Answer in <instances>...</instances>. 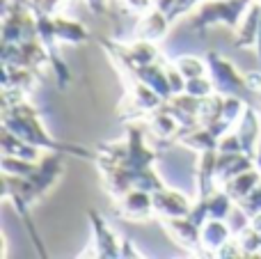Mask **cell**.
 <instances>
[{
    "label": "cell",
    "instance_id": "6da1fadb",
    "mask_svg": "<svg viewBox=\"0 0 261 259\" xmlns=\"http://www.w3.org/2000/svg\"><path fill=\"white\" fill-rule=\"evenodd\" d=\"M7 94L12 96L3 94V126L5 128H9L12 133H16L18 138H23L25 142L39 147V149L60 151V154H76V156H83V159H94V154L87 151L85 147L62 145V142L53 140L46 133L44 124H41L39 110L32 103H28L25 94H18V92H7Z\"/></svg>",
    "mask_w": 261,
    "mask_h": 259
},
{
    "label": "cell",
    "instance_id": "7a4b0ae2",
    "mask_svg": "<svg viewBox=\"0 0 261 259\" xmlns=\"http://www.w3.org/2000/svg\"><path fill=\"white\" fill-rule=\"evenodd\" d=\"M252 3L254 0H202L190 14L188 25L202 35L208 25H216V23H222L229 30H239L243 14L248 12Z\"/></svg>",
    "mask_w": 261,
    "mask_h": 259
},
{
    "label": "cell",
    "instance_id": "3957f363",
    "mask_svg": "<svg viewBox=\"0 0 261 259\" xmlns=\"http://www.w3.org/2000/svg\"><path fill=\"white\" fill-rule=\"evenodd\" d=\"M206 64H208V78L213 81L216 92L225 96H241L248 103H254L259 99V92L250 85L248 76H241L239 69L229 62L227 58H222L216 50L206 53Z\"/></svg>",
    "mask_w": 261,
    "mask_h": 259
},
{
    "label": "cell",
    "instance_id": "277c9868",
    "mask_svg": "<svg viewBox=\"0 0 261 259\" xmlns=\"http://www.w3.org/2000/svg\"><path fill=\"white\" fill-rule=\"evenodd\" d=\"M115 211L119 218L135 220V223L151 218L156 216L153 214V193L142 191V188H130L128 193L115 200Z\"/></svg>",
    "mask_w": 261,
    "mask_h": 259
},
{
    "label": "cell",
    "instance_id": "5b68a950",
    "mask_svg": "<svg viewBox=\"0 0 261 259\" xmlns=\"http://www.w3.org/2000/svg\"><path fill=\"white\" fill-rule=\"evenodd\" d=\"M161 225L167 229L172 241L184 250H193L195 255L202 252V225H197L190 216L184 218H161Z\"/></svg>",
    "mask_w": 261,
    "mask_h": 259
},
{
    "label": "cell",
    "instance_id": "8992f818",
    "mask_svg": "<svg viewBox=\"0 0 261 259\" xmlns=\"http://www.w3.org/2000/svg\"><path fill=\"white\" fill-rule=\"evenodd\" d=\"M90 223L92 232H94V243L85 257H122V237L113 232L108 227V223L103 220V216L99 211H90Z\"/></svg>",
    "mask_w": 261,
    "mask_h": 259
},
{
    "label": "cell",
    "instance_id": "52a82bcc",
    "mask_svg": "<svg viewBox=\"0 0 261 259\" xmlns=\"http://www.w3.org/2000/svg\"><path fill=\"white\" fill-rule=\"evenodd\" d=\"M195 206V200H190L188 195L179 191H172V188L163 186L153 193V214L156 218H184L190 216Z\"/></svg>",
    "mask_w": 261,
    "mask_h": 259
},
{
    "label": "cell",
    "instance_id": "ba28073f",
    "mask_svg": "<svg viewBox=\"0 0 261 259\" xmlns=\"http://www.w3.org/2000/svg\"><path fill=\"white\" fill-rule=\"evenodd\" d=\"M234 128H236V133H239L243 151L250 159H257V151L261 145V117H259L257 108H254V103L245 106L243 117L239 119V124H236Z\"/></svg>",
    "mask_w": 261,
    "mask_h": 259
},
{
    "label": "cell",
    "instance_id": "9c48e42d",
    "mask_svg": "<svg viewBox=\"0 0 261 259\" xmlns=\"http://www.w3.org/2000/svg\"><path fill=\"white\" fill-rule=\"evenodd\" d=\"M231 237H234V234H231L227 220L208 218L206 223L202 225V252H199V255L218 257V252L222 250V246H225Z\"/></svg>",
    "mask_w": 261,
    "mask_h": 259
},
{
    "label": "cell",
    "instance_id": "30bf717a",
    "mask_svg": "<svg viewBox=\"0 0 261 259\" xmlns=\"http://www.w3.org/2000/svg\"><path fill=\"white\" fill-rule=\"evenodd\" d=\"M172 21L165 12L151 7L149 12L140 14V21L135 25V39H149V41H161L167 35Z\"/></svg>",
    "mask_w": 261,
    "mask_h": 259
},
{
    "label": "cell",
    "instance_id": "8fae6325",
    "mask_svg": "<svg viewBox=\"0 0 261 259\" xmlns=\"http://www.w3.org/2000/svg\"><path fill=\"white\" fill-rule=\"evenodd\" d=\"M259 25H261V0H254L250 5V9L245 12L243 21L239 25V35L234 39L236 48H245V46H257V37H259Z\"/></svg>",
    "mask_w": 261,
    "mask_h": 259
},
{
    "label": "cell",
    "instance_id": "7c38bea8",
    "mask_svg": "<svg viewBox=\"0 0 261 259\" xmlns=\"http://www.w3.org/2000/svg\"><path fill=\"white\" fill-rule=\"evenodd\" d=\"M55 23V37L60 44H85L90 41V30L83 23L64 16V14H53Z\"/></svg>",
    "mask_w": 261,
    "mask_h": 259
},
{
    "label": "cell",
    "instance_id": "4fadbf2b",
    "mask_svg": "<svg viewBox=\"0 0 261 259\" xmlns=\"http://www.w3.org/2000/svg\"><path fill=\"white\" fill-rule=\"evenodd\" d=\"M0 145H3L5 156H16V159H25V161H39L41 151H44V149H39V147L25 142L23 138H18L16 133H12L5 126H3V140H0Z\"/></svg>",
    "mask_w": 261,
    "mask_h": 259
},
{
    "label": "cell",
    "instance_id": "5bb4252c",
    "mask_svg": "<svg viewBox=\"0 0 261 259\" xmlns=\"http://www.w3.org/2000/svg\"><path fill=\"white\" fill-rule=\"evenodd\" d=\"M259 182H261V172H259L257 165H254V168H250V170H245V172L236 174V177L231 179V182H227L222 188H225V191L229 193L236 202H239V200H243L245 195H250V193H252V188L257 186Z\"/></svg>",
    "mask_w": 261,
    "mask_h": 259
},
{
    "label": "cell",
    "instance_id": "9a60e30c",
    "mask_svg": "<svg viewBox=\"0 0 261 259\" xmlns=\"http://www.w3.org/2000/svg\"><path fill=\"white\" fill-rule=\"evenodd\" d=\"M174 64L179 67V71L186 76V81L190 78H197V76H206L208 73V64L206 58H197V55H181V58L174 60Z\"/></svg>",
    "mask_w": 261,
    "mask_h": 259
},
{
    "label": "cell",
    "instance_id": "2e32d148",
    "mask_svg": "<svg viewBox=\"0 0 261 259\" xmlns=\"http://www.w3.org/2000/svg\"><path fill=\"white\" fill-rule=\"evenodd\" d=\"M236 239H239L245 257H259L261 255V229L250 225V227H245Z\"/></svg>",
    "mask_w": 261,
    "mask_h": 259
},
{
    "label": "cell",
    "instance_id": "e0dca14e",
    "mask_svg": "<svg viewBox=\"0 0 261 259\" xmlns=\"http://www.w3.org/2000/svg\"><path fill=\"white\" fill-rule=\"evenodd\" d=\"M186 92L193 96H197V99H206V96H211L213 92H216V87H213V81L206 76H197V78H190L188 83H186Z\"/></svg>",
    "mask_w": 261,
    "mask_h": 259
},
{
    "label": "cell",
    "instance_id": "ac0fdd59",
    "mask_svg": "<svg viewBox=\"0 0 261 259\" xmlns=\"http://www.w3.org/2000/svg\"><path fill=\"white\" fill-rule=\"evenodd\" d=\"M225 220H227V225H229V229H231V234H234V237H239V234L243 232L245 227H250V223H252V218L248 216V211L241 209L239 204L231 209V214L227 216Z\"/></svg>",
    "mask_w": 261,
    "mask_h": 259
},
{
    "label": "cell",
    "instance_id": "d6986e66",
    "mask_svg": "<svg viewBox=\"0 0 261 259\" xmlns=\"http://www.w3.org/2000/svg\"><path fill=\"white\" fill-rule=\"evenodd\" d=\"M236 204H239L241 209L248 211L250 218H252V216H257V214H261V182L252 188V193H250V195H245L243 200H239Z\"/></svg>",
    "mask_w": 261,
    "mask_h": 259
},
{
    "label": "cell",
    "instance_id": "ffe728a7",
    "mask_svg": "<svg viewBox=\"0 0 261 259\" xmlns=\"http://www.w3.org/2000/svg\"><path fill=\"white\" fill-rule=\"evenodd\" d=\"M199 3H202V0H176L174 9H172V14H170V21L174 23L176 18H181V16H184V14H188V9L197 7Z\"/></svg>",
    "mask_w": 261,
    "mask_h": 259
},
{
    "label": "cell",
    "instance_id": "44dd1931",
    "mask_svg": "<svg viewBox=\"0 0 261 259\" xmlns=\"http://www.w3.org/2000/svg\"><path fill=\"white\" fill-rule=\"evenodd\" d=\"M124 5L128 7V12L133 14H144L153 7V0H124Z\"/></svg>",
    "mask_w": 261,
    "mask_h": 259
},
{
    "label": "cell",
    "instance_id": "7402d4cb",
    "mask_svg": "<svg viewBox=\"0 0 261 259\" xmlns=\"http://www.w3.org/2000/svg\"><path fill=\"white\" fill-rule=\"evenodd\" d=\"M85 3H87V7L96 14V16H103L106 7H108V0H85Z\"/></svg>",
    "mask_w": 261,
    "mask_h": 259
},
{
    "label": "cell",
    "instance_id": "603a6c76",
    "mask_svg": "<svg viewBox=\"0 0 261 259\" xmlns=\"http://www.w3.org/2000/svg\"><path fill=\"white\" fill-rule=\"evenodd\" d=\"M122 257H144L142 252H135V246L126 239H122Z\"/></svg>",
    "mask_w": 261,
    "mask_h": 259
},
{
    "label": "cell",
    "instance_id": "cb8c5ba5",
    "mask_svg": "<svg viewBox=\"0 0 261 259\" xmlns=\"http://www.w3.org/2000/svg\"><path fill=\"white\" fill-rule=\"evenodd\" d=\"M248 81H250V85H252L254 90L259 92V96H261V71L259 73H248Z\"/></svg>",
    "mask_w": 261,
    "mask_h": 259
},
{
    "label": "cell",
    "instance_id": "d4e9b609",
    "mask_svg": "<svg viewBox=\"0 0 261 259\" xmlns=\"http://www.w3.org/2000/svg\"><path fill=\"white\" fill-rule=\"evenodd\" d=\"M257 58H259V67H261V25H259V37H257Z\"/></svg>",
    "mask_w": 261,
    "mask_h": 259
},
{
    "label": "cell",
    "instance_id": "484cf974",
    "mask_svg": "<svg viewBox=\"0 0 261 259\" xmlns=\"http://www.w3.org/2000/svg\"><path fill=\"white\" fill-rule=\"evenodd\" d=\"M254 163H257L259 172H261V145H259V151H257V159H254Z\"/></svg>",
    "mask_w": 261,
    "mask_h": 259
},
{
    "label": "cell",
    "instance_id": "4316f807",
    "mask_svg": "<svg viewBox=\"0 0 261 259\" xmlns=\"http://www.w3.org/2000/svg\"><path fill=\"white\" fill-rule=\"evenodd\" d=\"M259 257H261V255H259Z\"/></svg>",
    "mask_w": 261,
    "mask_h": 259
}]
</instances>
